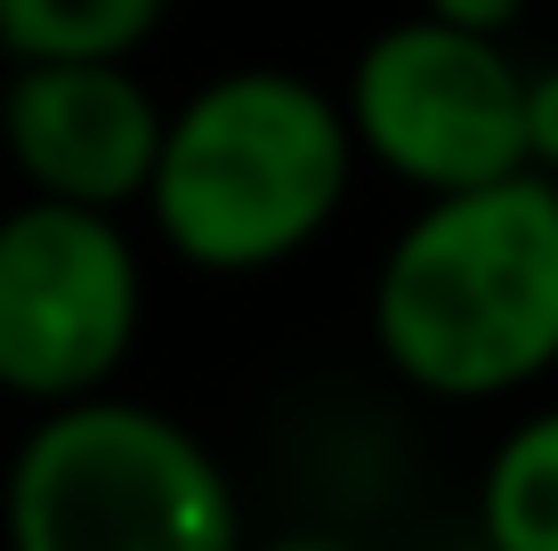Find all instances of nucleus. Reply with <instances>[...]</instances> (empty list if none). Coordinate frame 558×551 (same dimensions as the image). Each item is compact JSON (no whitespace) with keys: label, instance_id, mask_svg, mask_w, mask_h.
I'll use <instances>...</instances> for the list:
<instances>
[{"label":"nucleus","instance_id":"obj_1","mask_svg":"<svg viewBox=\"0 0 558 551\" xmlns=\"http://www.w3.org/2000/svg\"><path fill=\"white\" fill-rule=\"evenodd\" d=\"M373 340L446 406L534 390L558 366V179L510 170L429 195L373 276Z\"/></svg>","mask_w":558,"mask_h":551},{"label":"nucleus","instance_id":"obj_2","mask_svg":"<svg viewBox=\"0 0 558 551\" xmlns=\"http://www.w3.org/2000/svg\"><path fill=\"white\" fill-rule=\"evenodd\" d=\"M356 170V130L332 89L283 65L203 82L162 122L146 212L154 236L203 276H259L332 227Z\"/></svg>","mask_w":558,"mask_h":551},{"label":"nucleus","instance_id":"obj_3","mask_svg":"<svg viewBox=\"0 0 558 551\" xmlns=\"http://www.w3.org/2000/svg\"><path fill=\"white\" fill-rule=\"evenodd\" d=\"M9 551H252L235 479L138 397H73L25 430L0 495Z\"/></svg>","mask_w":558,"mask_h":551},{"label":"nucleus","instance_id":"obj_4","mask_svg":"<svg viewBox=\"0 0 558 551\" xmlns=\"http://www.w3.org/2000/svg\"><path fill=\"white\" fill-rule=\"evenodd\" d=\"M340 106L356 155H373L421 195L526 170V65L494 33H461L446 16L380 25L356 49Z\"/></svg>","mask_w":558,"mask_h":551},{"label":"nucleus","instance_id":"obj_5","mask_svg":"<svg viewBox=\"0 0 558 551\" xmlns=\"http://www.w3.org/2000/svg\"><path fill=\"white\" fill-rule=\"evenodd\" d=\"M146 309V268L98 203L33 195L0 219V390L33 406L98 397L122 373Z\"/></svg>","mask_w":558,"mask_h":551},{"label":"nucleus","instance_id":"obj_6","mask_svg":"<svg viewBox=\"0 0 558 551\" xmlns=\"http://www.w3.org/2000/svg\"><path fill=\"white\" fill-rule=\"evenodd\" d=\"M162 122L170 113L130 73V57L16 65L0 89V139H9V163L33 179V195L98 203V212L146 203Z\"/></svg>","mask_w":558,"mask_h":551},{"label":"nucleus","instance_id":"obj_7","mask_svg":"<svg viewBox=\"0 0 558 551\" xmlns=\"http://www.w3.org/2000/svg\"><path fill=\"white\" fill-rule=\"evenodd\" d=\"M477 536L486 551H558V406L502 430L477 470Z\"/></svg>","mask_w":558,"mask_h":551},{"label":"nucleus","instance_id":"obj_8","mask_svg":"<svg viewBox=\"0 0 558 551\" xmlns=\"http://www.w3.org/2000/svg\"><path fill=\"white\" fill-rule=\"evenodd\" d=\"M170 0H0L9 65H65V57H138Z\"/></svg>","mask_w":558,"mask_h":551},{"label":"nucleus","instance_id":"obj_9","mask_svg":"<svg viewBox=\"0 0 558 551\" xmlns=\"http://www.w3.org/2000/svg\"><path fill=\"white\" fill-rule=\"evenodd\" d=\"M526 170L558 179V65L526 73Z\"/></svg>","mask_w":558,"mask_h":551},{"label":"nucleus","instance_id":"obj_10","mask_svg":"<svg viewBox=\"0 0 558 551\" xmlns=\"http://www.w3.org/2000/svg\"><path fill=\"white\" fill-rule=\"evenodd\" d=\"M421 16H446V25H461V33H502L526 16V0H421Z\"/></svg>","mask_w":558,"mask_h":551},{"label":"nucleus","instance_id":"obj_11","mask_svg":"<svg viewBox=\"0 0 558 551\" xmlns=\"http://www.w3.org/2000/svg\"><path fill=\"white\" fill-rule=\"evenodd\" d=\"M252 551H356V543H332V536H283V543H252Z\"/></svg>","mask_w":558,"mask_h":551}]
</instances>
